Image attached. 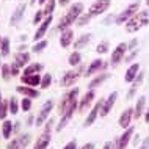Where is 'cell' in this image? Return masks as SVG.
I'll return each instance as SVG.
<instances>
[{
    "label": "cell",
    "mask_w": 149,
    "mask_h": 149,
    "mask_svg": "<svg viewBox=\"0 0 149 149\" xmlns=\"http://www.w3.org/2000/svg\"><path fill=\"white\" fill-rule=\"evenodd\" d=\"M83 8L85 6H83L82 2H77V3H74V5H71L69 10H68V13L60 19V24H58L57 29L60 31H63L64 29H69L72 24H75V21L79 19V16L83 13Z\"/></svg>",
    "instance_id": "6da1fadb"
},
{
    "label": "cell",
    "mask_w": 149,
    "mask_h": 149,
    "mask_svg": "<svg viewBox=\"0 0 149 149\" xmlns=\"http://www.w3.org/2000/svg\"><path fill=\"white\" fill-rule=\"evenodd\" d=\"M148 24H149V11L148 10L138 11L135 16H132V17L126 22V31L127 33H135V31H138L140 29L146 27Z\"/></svg>",
    "instance_id": "7a4b0ae2"
},
{
    "label": "cell",
    "mask_w": 149,
    "mask_h": 149,
    "mask_svg": "<svg viewBox=\"0 0 149 149\" xmlns=\"http://www.w3.org/2000/svg\"><path fill=\"white\" fill-rule=\"evenodd\" d=\"M140 11V2H134L132 5H129L124 11H121V13L116 16V21L115 24H118V25H123V24H126L129 19L132 17V16H135L136 13Z\"/></svg>",
    "instance_id": "3957f363"
},
{
    "label": "cell",
    "mask_w": 149,
    "mask_h": 149,
    "mask_svg": "<svg viewBox=\"0 0 149 149\" xmlns=\"http://www.w3.org/2000/svg\"><path fill=\"white\" fill-rule=\"evenodd\" d=\"M82 71H83V68L79 64L77 69H71V71L64 72V75L61 77V80H60V86H61V88H68V86L75 85V82L79 80L80 72H82Z\"/></svg>",
    "instance_id": "277c9868"
},
{
    "label": "cell",
    "mask_w": 149,
    "mask_h": 149,
    "mask_svg": "<svg viewBox=\"0 0 149 149\" xmlns=\"http://www.w3.org/2000/svg\"><path fill=\"white\" fill-rule=\"evenodd\" d=\"M77 96H79V88H72L71 91H68L66 94L63 96L61 102H60V107H58V111L60 115H63L64 111L69 108L74 102H77Z\"/></svg>",
    "instance_id": "5b68a950"
},
{
    "label": "cell",
    "mask_w": 149,
    "mask_h": 149,
    "mask_svg": "<svg viewBox=\"0 0 149 149\" xmlns=\"http://www.w3.org/2000/svg\"><path fill=\"white\" fill-rule=\"evenodd\" d=\"M110 5H111V0H94L93 5L90 6V10H88V14L91 17H97V16L105 13L110 8Z\"/></svg>",
    "instance_id": "8992f818"
},
{
    "label": "cell",
    "mask_w": 149,
    "mask_h": 149,
    "mask_svg": "<svg viewBox=\"0 0 149 149\" xmlns=\"http://www.w3.org/2000/svg\"><path fill=\"white\" fill-rule=\"evenodd\" d=\"M52 108H54V102H52V100H47V102L41 107V110H39V113H38V116H36V119H35L36 126H42V124L49 119V115H50Z\"/></svg>",
    "instance_id": "52a82bcc"
},
{
    "label": "cell",
    "mask_w": 149,
    "mask_h": 149,
    "mask_svg": "<svg viewBox=\"0 0 149 149\" xmlns=\"http://www.w3.org/2000/svg\"><path fill=\"white\" fill-rule=\"evenodd\" d=\"M77 108H79V100H77V102H74V104H72V105L61 115V119H60V123H58V126H57V132H61L63 127H66V124L71 121V118L74 116V113H75V110H77Z\"/></svg>",
    "instance_id": "ba28073f"
},
{
    "label": "cell",
    "mask_w": 149,
    "mask_h": 149,
    "mask_svg": "<svg viewBox=\"0 0 149 149\" xmlns=\"http://www.w3.org/2000/svg\"><path fill=\"white\" fill-rule=\"evenodd\" d=\"M126 54H127V44L126 42H119L118 46L115 47L113 54H111V58H110L111 64H113V66L119 64L121 61H123V58L126 57Z\"/></svg>",
    "instance_id": "9c48e42d"
},
{
    "label": "cell",
    "mask_w": 149,
    "mask_h": 149,
    "mask_svg": "<svg viewBox=\"0 0 149 149\" xmlns=\"http://www.w3.org/2000/svg\"><path fill=\"white\" fill-rule=\"evenodd\" d=\"M105 68H107V63L104 61V60L96 58V60H93V61L90 63V66L86 68L85 75H86V77H91V75H94V74H97V72L104 71Z\"/></svg>",
    "instance_id": "30bf717a"
},
{
    "label": "cell",
    "mask_w": 149,
    "mask_h": 149,
    "mask_svg": "<svg viewBox=\"0 0 149 149\" xmlns=\"http://www.w3.org/2000/svg\"><path fill=\"white\" fill-rule=\"evenodd\" d=\"M50 24H52V14L50 16H46V17H44V21L39 24L38 30L35 31V36H33L35 41H41L44 36H46L47 30H49V27H50Z\"/></svg>",
    "instance_id": "8fae6325"
},
{
    "label": "cell",
    "mask_w": 149,
    "mask_h": 149,
    "mask_svg": "<svg viewBox=\"0 0 149 149\" xmlns=\"http://www.w3.org/2000/svg\"><path fill=\"white\" fill-rule=\"evenodd\" d=\"M30 134H24L17 138H14L13 141L8 143V149H25L30 144Z\"/></svg>",
    "instance_id": "7c38bea8"
},
{
    "label": "cell",
    "mask_w": 149,
    "mask_h": 149,
    "mask_svg": "<svg viewBox=\"0 0 149 149\" xmlns=\"http://www.w3.org/2000/svg\"><path fill=\"white\" fill-rule=\"evenodd\" d=\"M134 132H135L134 127H130V126L127 129H124V134L116 140V149H126L127 144L130 143V138L134 136Z\"/></svg>",
    "instance_id": "4fadbf2b"
},
{
    "label": "cell",
    "mask_w": 149,
    "mask_h": 149,
    "mask_svg": "<svg viewBox=\"0 0 149 149\" xmlns=\"http://www.w3.org/2000/svg\"><path fill=\"white\" fill-rule=\"evenodd\" d=\"M116 99H118V93L113 91V93H111V94L105 99V102H102V107H100L99 115H100V116H107L108 113H110V110L113 108L115 102H116Z\"/></svg>",
    "instance_id": "5bb4252c"
},
{
    "label": "cell",
    "mask_w": 149,
    "mask_h": 149,
    "mask_svg": "<svg viewBox=\"0 0 149 149\" xmlns=\"http://www.w3.org/2000/svg\"><path fill=\"white\" fill-rule=\"evenodd\" d=\"M72 42H74V31H72V29H64L61 31V36H60V46L66 49Z\"/></svg>",
    "instance_id": "9a60e30c"
},
{
    "label": "cell",
    "mask_w": 149,
    "mask_h": 149,
    "mask_svg": "<svg viewBox=\"0 0 149 149\" xmlns=\"http://www.w3.org/2000/svg\"><path fill=\"white\" fill-rule=\"evenodd\" d=\"M94 90H90V91H86L85 94H83V97L80 99V102H79V110L80 111H86V108L93 104V100H94Z\"/></svg>",
    "instance_id": "2e32d148"
},
{
    "label": "cell",
    "mask_w": 149,
    "mask_h": 149,
    "mask_svg": "<svg viewBox=\"0 0 149 149\" xmlns=\"http://www.w3.org/2000/svg\"><path fill=\"white\" fill-rule=\"evenodd\" d=\"M25 10H27V5H25V3H21V5L16 6L14 13H13V16H11V19H10V24H11V25H17V24L21 22V19L24 17V14H25Z\"/></svg>",
    "instance_id": "e0dca14e"
},
{
    "label": "cell",
    "mask_w": 149,
    "mask_h": 149,
    "mask_svg": "<svg viewBox=\"0 0 149 149\" xmlns=\"http://www.w3.org/2000/svg\"><path fill=\"white\" fill-rule=\"evenodd\" d=\"M100 107H102V100L96 104V105L91 108V111L88 113L86 119H85V123H83V126H85V127H90L91 124L96 121V118H97V115H99V111H100Z\"/></svg>",
    "instance_id": "ac0fdd59"
},
{
    "label": "cell",
    "mask_w": 149,
    "mask_h": 149,
    "mask_svg": "<svg viewBox=\"0 0 149 149\" xmlns=\"http://www.w3.org/2000/svg\"><path fill=\"white\" fill-rule=\"evenodd\" d=\"M132 118H134V108H126V110L123 111V115H121V118H119V127L127 129L130 126Z\"/></svg>",
    "instance_id": "d6986e66"
},
{
    "label": "cell",
    "mask_w": 149,
    "mask_h": 149,
    "mask_svg": "<svg viewBox=\"0 0 149 149\" xmlns=\"http://www.w3.org/2000/svg\"><path fill=\"white\" fill-rule=\"evenodd\" d=\"M138 72H140V63H134L132 66L127 68L126 75H124V80H126L127 83H132L135 80V77L138 75Z\"/></svg>",
    "instance_id": "ffe728a7"
},
{
    "label": "cell",
    "mask_w": 149,
    "mask_h": 149,
    "mask_svg": "<svg viewBox=\"0 0 149 149\" xmlns=\"http://www.w3.org/2000/svg\"><path fill=\"white\" fill-rule=\"evenodd\" d=\"M16 91H17L19 94H22L24 97H30V99H35V97H38V96H39V93L36 91L35 88H30V86L19 85V86H16Z\"/></svg>",
    "instance_id": "44dd1931"
},
{
    "label": "cell",
    "mask_w": 149,
    "mask_h": 149,
    "mask_svg": "<svg viewBox=\"0 0 149 149\" xmlns=\"http://www.w3.org/2000/svg\"><path fill=\"white\" fill-rule=\"evenodd\" d=\"M21 82L29 86H38L41 83V75L39 74H31V75H21Z\"/></svg>",
    "instance_id": "7402d4cb"
},
{
    "label": "cell",
    "mask_w": 149,
    "mask_h": 149,
    "mask_svg": "<svg viewBox=\"0 0 149 149\" xmlns=\"http://www.w3.org/2000/svg\"><path fill=\"white\" fill-rule=\"evenodd\" d=\"M50 140H52L50 132H44V134L38 138V141L35 143V148H33V149H47V146H49V143H50Z\"/></svg>",
    "instance_id": "603a6c76"
},
{
    "label": "cell",
    "mask_w": 149,
    "mask_h": 149,
    "mask_svg": "<svg viewBox=\"0 0 149 149\" xmlns=\"http://www.w3.org/2000/svg\"><path fill=\"white\" fill-rule=\"evenodd\" d=\"M29 61H30V54L29 52H17L16 54V58H14V63L17 64L19 68H25L27 64H29Z\"/></svg>",
    "instance_id": "cb8c5ba5"
},
{
    "label": "cell",
    "mask_w": 149,
    "mask_h": 149,
    "mask_svg": "<svg viewBox=\"0 0 149 149\" xmlns=\"http://www.w3.org/2000/svg\"><path fill=\"white\" fill-rule=\"evenodd\" d=\"M91 41V35L90 33H85V35H82L80 38L75 39V42H74V49L75 50H80V49H83V47H86L88 44H90Z\"/></svg>",
    "instance_id": "d4e9b609"
},
{
    "label": "cell",
    "mask_w": 149,
    "mask_h": 149,
    "mask_svg": "<svg viewBox=\"0 0 149 149\" xmlns=\"http://www.w3.org/2000/svg\"><path fill=\"white\" fill-rule=\"evenodd\" d=\"M42 71V64L41 63H31V64H27L25 69H24V74L22 75H31V74H39Z\"/></svg>",
    "instance_id": "484cf974"
},
{
    "label": "cell",
    "mask_w": 149,
    "mask_h": 149,
    "mask_svg": "<svg viewBox=\"0 0 149 149\" xmlns=\"http://www.w3.org/2000/svg\"><path fill=\"white\" fill-rule=\"evenodd\" d=\"M144 104H146V99L143 97H138V100H136V105H135V108H134V118L135 119H138L140 116L143 115V110H144Z\"/></svg>",
    "instance_id": "4316f807"
},
{
    "label": "cell",
    "mask_w": 149,
    "mask_h": 149,
    "mask_svg": "<svg viewBox=\"0 0 149 149\" xmlns=\"http://www.w3.org/2000/svg\"><path fill=\"white\" fill-rule=\"evenodd\" d=\"M108 77H110L108 74H100V75H97V77H94L90 83H88V88H91V90H93V88H96V86H100L104 82H105V80H108Z\"/></svg>",
    "instance_id": "83f0119b"
},
{
    "label": "cell",
    "mask_w": 149,
    "mask_h": 149,
    "mask_svg": "<svg viewBox=\"0 0 149 149\" xmlns=\"http://www.w3.org/2000/svg\"><path fill=\"white\" fill-rule=\"evenodd\" d=\"M68 63H69L71 66H79V64L82 63V55H80V52L79 50L72 52L69 55V58H68Z\"/></svg>",
    "instance_id": "f1b7e54d"
},
{
    "label": "cell",
    "mask_w": 149,
    "mask_h": 149,
    "mask_svg": "<svg viewBox=\"0 0 149 149\" xmlns=\"http://www.w3.org/2000/svg\"><path fill=\"white\" fill-rule=\"evenodd\" d=\"M11 132H13V123L5 119V121H3V124H2V135H3V138H10Z\"/></svg>",
    "instance_id": "f546056e"
},
{
    "label": "cell",
    "mask_w": 149,
    "mask_h": 149,
    "mask_svg": "<svg viewBox=\"0 0 149 149\" xmlns=\"http://www.w3.org/2000/svg\"><path fill=\"white\" fill-rule=\"evenodd\" d=\"M55 6H57V0H47V2L44 3V8H42L44 16H50L52 13H54Z\"/></svg>",
    "instance_id": "4dcf8cb0"
},
{
    "label": "cell",
    "mask_w": 149,
    "mask_h": 149,
    "mask_svg": "<svg viewBox=\"0 0 149 149\" xmlns=\"http://www.w3.org/2000/svg\"><path fill=\"white\" fill-rule=\"evenodd\" d=\"M0 55H2V57H8V55H10V39H8V38H2Z\"/></svg>",
    "instance_id": "1f68e13d"
},
{
    "label": "cell",
    "mask_w": 149,
    "mask_h": 149,
    "mask_svg": "<svg viewBox=\"0 0 149 149\" xmlns=\"http://www.w3.org/2000/svg\"><path fill=\"white\" fill-rule=\"evenodd\" d=\"M91 19H93V17H91V16L88 14V13H82V14L79 16V19H77V21H75V24H77L79 27H85L86 24L91 21Z\"/></svg>",
    "instance_id": "d6a6232c"
},
{
    "label": "cell",
    "mask_w": 149,
    "mask_h": 149,
    "mask_svg": "<svg viewBox=\"0 0 149 149\" xmlns=\"http://www.w3.org/2000/svg\"><path fill=\"white\" fill-rule=\"evenodd\" d=\"M8 110H10L11 115H16L19 111V104H17V99L16 97H11L8 100Z\"/></svg>",
    "instance_id": "836d02e7"
},
{
    "label": "cell",
    "mask_w": 149,
    "mask_h": 149,
    "mask_svg": "<svg viewBox=\"0 0 149 149\" xmlns=\"http://www.w3.org/2000/svg\"><path fill=\"white\" fill-rule=\"evenodd\" d=\"M108 49H110V44H108V41H100L97 46H96V52H97L99 55H104L107 54Z\"/></svg>",
    "instance_id": "e575fe53"
},
{
    "label": "cell",
    "mask_w": 149,
    "mask_h": 149,
    "mask_svg": "<svg viewBox=\"0 0 149 149\" xmlns=\"http://www.w3.org/2000/svg\"><path fill=\"white\" fill-rule=\"evenodd\" d=\"M0 74H2V79L5 80V82H8V80L11 79V68H10V64H3V66L0 68Z\"/></svg>",
    "instance_id": "d590c367"
},
{
    "label": "cell",
    "mask_w": 149,
    "mask_h": 149,
    "mask_svg": "<svg viewBox=\"0 0 149 149\" xmlns=\"http://www.w3.org/2000/svg\"><path fill=\"white\" fill-rule=\"evenodd\" d=\"M47 47V41H44V39H41V41H36L35 46L31 47V50L36 52V54H39V52H42L44 49Z\"/></svg>",
    "instance_id": "8d00e7d4"
},
{
    "label": "cell",
    "mask_w": 149,
    "mask_h": 149,
    "mask_svg": "<svg viewBox=\"0 0 149 149\" xmlns=\"http://www.w3.org/2000/svg\"><path fill=\"white\" fill-rule=\"evenodd\" d=\"M50 83H52V75L46 74V75H42V77H41V83H39V85H41L42 90H47V88L50 86Z\"/></svg>",
    "instance_id": "74e56055"
},
{
    "label": "cell",
    "mask_w": 149,
    "mask_h": 149,
    "mask_svg": "<svg viewBox=\"0 0 149 149\" xmlns=\"http://www.w3.org/2000/svg\"><path fill=\"white\" fill-rule=\"evenodd\" d=\"M44 17H46V16H44V11H42V10H38V11L35 13V17H33V25L41 24V22L44 21Z\"/></svg>",
    "instance_id": "f35d334b"
},
{
    "label": "cell",
    "mask_w": 149,
    "mask_h": 149,
    "mask_svg": "<svg viewBox=\"0 0 149 149\" xmlns=\"http://www.w3.org/2000/svg\"><path fill=\"white\" fill-rule=\"evenodd\" d=\"M8 102L6 100H2V104H0V119H5L6 115H8Z\"/></svg>",
    "instance_id": "ab89813d"
},
{
    "label": "cell",
    "mask_w": 149,
    "mask_h": 149,
    "mask_svg": "<svg viewBox=\"0 0 149 149\" xmlns=\"http://www.w3.org/2000/svg\"><path fill=\"white\" fill-rule=\"evenodd\" d=\"M143 79H144V74H143V72H138V75H136L135 80L132 82V88H134V90H136V88H138L140 85H141Z\"/></svg>",
    "instance_id": "60d3db41"
},
{
    "label": "cell",
    "mask_w": 149,
    "mask_h": 149,
    "mask_svg": "<svg viewBox=\"0 0 149 149\" xmlns=\"http://www.w3.org/2000/svg\"><path fill=\"white\" fill-rule=\"evenodd\" d=\"M21 108H22L24 111H29L30 108H31V99L30 97H24L22 102H21Z\"/></svg>",
    "instance_id": "b9f144b4"
},
{
    "label": "cell",
    "mask_w": 149,
    "mask_h": 149,
    "mask_svg": "<svg viewBox=\"0 0 149 149\" xmlns=\"http://www.w3.org/2000/svg\"><path fill=\"white\" fill-rule=\"evenodd\" d=\"M136 55H138V49H134V50L130 52V54L127 55V57H124V58H126V63H129V61H132V60H134V58L136 57Z\"/></svg>",
    "instance_id": "7bdbcfd3"
},
{
    "label": "cell",
    "mask_w": 149,
    "mask_h": 149,
    "mask_svg": "<svg viewBox=\"0 0 149 149\" xmlns=\"http://www.w3.org/2000/svg\"><path fill=\"white\" fill-rule=\"evenodd\" d=\"M10 68H11V75H13V77H14V75H17V74H19V66H17L16 63L10 64Z\"/></svg>",
    "instance_id": "ee69618b"
},
{
    "label": "cell",
    "mask_w": 149,
    "mask_h": 149,
    "mask_svg": "<svg viewBox=\"0 0 149 149\" xmlns=\"http://www.w3.org/2000/svg\"><path fill=\"white\" fill-rule=\"evenodd\" d=\"M136 46H138V39H132V41L127 44V50H134Z\"/></svg>",
    "instance_id": "f6af8a7d"
},
{
    "label": "cell",
    "mask_w": 149,
    "mask_h": 149,
    "mask_svg": "<svg viewBox=\"0 0 149 149\" xmlns=\"http://www.w3.org/2000/svg\"><path fill=\"white\" fill-rule=\"evenodd\" d=\"M52 126H54V118H50V119L46 121V129H44V132H50Z\"/></svg>",
    "instance_id": "bcb514c9"
},
{
    "label": "cell",
    "mask_w": 149,
    "mask_h": 149,
    "mask_svg": "<svg viewBox=\"0 0 149 149\" xmlns=\"http://www.w3.org/2000/svg\"><path fill=\"white\" fill-rule=\"evenodd\" d=\"M63 149H77V141H75V140H72V141H69Z\"/></svg>",
    "instance_id": "7dc6e473"
},
{
    "label": "cell",
    "mask_w": 149,
    "mask_h": 149,
    "mask_svg": "<svg viewBox=\"0 0 149 149\" xmlns=\"http://www.w3.org/2000/svg\"><path fill=\"white\" fill-rule=\"evenodd\" d=\"M138 149H149V138H144V141L141 143V146Z\"/></svg>",
    "instance_id": "c3c4849f"
},
{
    "label": "cell",
    "mask_w": 149,
    "mask_h": 149,
    "mask_svg": "<svg viewBox=\"0 0 149 149\" xmlns=\"http://www.w3.org/2000/svg\"><path fill=\"white\" fill-rule=\"evenodd\" d=\"M104 149H116V148L113 146V143H111V141H107L105 144H104Z\"/></svg>",
    "instance_id": "681fc988"
},
{
    "label": "cell",
    "mask_w": 149,
    "mask_h": 149,
    "mask_svg": "<svg viewBox=\"0 0 149 149\" xmlns=\"http://www.w3.org/2000/svg\"><path fill=\"white\" fill-rule=\"evenodd\" d=\"M115 21H116V17H113V16H108V17L105 19V21H104V24L107 25V24H110V22H115Z\"/></svg>",
    "instance_id": "f907efd6"
},
{
    "label": "cell",
    "mask_w": 149,
    "mask_h": 149,
    "mask_svg": "<svg viewBox=\"0 0 149 149\" xmlns=\"http://www.w3.org/2000/svg\"><path fill=\"white\" fill-rule=\"evenodd\" d=\"M80 149H94V144H93V143H86V144H83Z\"/></svg>",
    "instance_id": "816d5d0a"
},
{
    "label": "cell",
    "mask_w": 149,
    "mask_h": 149,
    "mask_svg": "<svg viewBox=\"0 0 149 149\" xmlns=\"http://www.w3.org/2000/svg\"><path fill=\"white\" fill-rule=\"evenodd\" d=\"M57 2H58L61 6H66V5H69V2H71V0H57Z\"/></svg>",
    "instance_id": "f5cc1de1"
},
{
    "label": "cell",
    "mask_w": 149,
    "mask_h": 149,
    "mask_svg": "<svg viewBox=\"0 0 149 149\" xmlns=\"http://www.w3.org/2000/svg\"><path fill=\"white\" fill-rule=\"evenodd\" d=\"M144 121H146V123H149V108L146 110V113H144Z\"/></svg>",
    "instance_id": "db71d44e"
},
{
    "label": "cell",
    "mask_w": 149,
    "mask_h": 149,
    "mask_svg": "<svg viewBox=\"0 0 149 149\" xmlns=\"http://www.w3.org/2000/svg\"><path fill=\"white\" fill-rule=\"evenodd\" d=\"M46 2H47V0H38V3H39V5H44Z\"/></svg>",
    "instance_id": "11a10c76"
},
{
    "label": "cell",
    "mask_w": 149,
    "mask_h": 149,
    "mask_svg": "<svg viewBox=\"0 0 149 149\" xmlns=\"http://www.w3.org/2000/svg\"><path fill=\"white\" fill-rule=\"evenodd\" d=\"M36 2H38V0H30V5H35Z\"/></svg>",
    "instance_id": "9f6ffc18"
},
{
    "label": "cell",
    "mask_w": 149,
    "mask_h": 149,
    "mask_svg": "<svg viewBox=\"0 0 149 149\" xmlns=\"http://www.w3.org/2000/svg\"><path fill=\"white\" fill-rule=\"evenodd\" d=\"M2 100H3V99H2V93H0V104H2Z\"/></svg>",
    "instance_id": "6f0895ef"
},
{
    "label": "cell",
    "mask_w": 149,
    "mask_h": 149,
    "mask_svg": "<svg viewBox=\"0 0 149 149\" xmlns=\"http://www.w3.org/2000/svg\"><path fill=\"white\" fill-rule=\"evenodd\" d=\"M0 46H2V36H0Z\"/></svg>",
    "instance_id": "680465c9"
},
{
    "label": "cell",
    "mask_w": 149,
    "mask_h": 149,
    "mask_svg": "<svg viewBox=\"0 0 149 149\" xmlns=\"http://www.w3.org/2000/svg\"><path fill=\"white\" fill-rule=\"evenodd\" d=\"M146 5H148V6H149V0H146Z\"/></svg>",
    "instance_id": "91938a15"
},
{
    "label": "cell",
    "mask_w": 149,
    "mask_h": 149,
    "mask_svg": "<svg viewBox=\"0 0 149 149\" xmlns=\"http://www.w3.org/2000/svg\"><path fill=\"white\" fill-rule=\"evenodd\" d=\"M0 68H2V66H0Z\"/></svg>",
    "instance_id": "94428289"
}]
</instances>
